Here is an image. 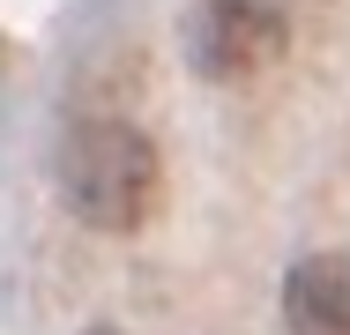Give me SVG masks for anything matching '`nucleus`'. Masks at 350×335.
<instances>
[{"instance_id": "obj_4", "label": "nucleus", "mask_w": 350, "mask_h": 335, "mask_svg": "<svg viewBox=\"0 0 350 335\" xmlns=\"http://www.w3.org/2000/svg\"><path fill=\"white\" fill-rule=\"evenodd\" d=\"M90 335H120V328H90Z\"/></svg>"}, {"instance_id": "obj_3", "label": "nucleus", "mask_w": 350, "mask_h": 335, "mask_svg": "<svg viewBox=\"0 0 350 335\" xmlns=\"http://www.w3.org/2000/svg\"><path fill=\"white\" fill-rule=\"evenodd\" d=\"M283 328L291 335H350V254H306L283 276Z\"/></svg>"}, {"instance_id": "obj_1", "label": "nucleus", "mask_w": 350, "mask_h": 335, "mask_svg": "<svg viewBox=\"0 0 350 335\" xmlns=\"http://www.w3.org/2000/svg\"><path fill=\"white\" fill-rule=\"evenodd\" d=\"M53 179H60V201L90 231H112V239L142 231L164 209V157L135 120H75L60 134Z\"/></svg>"}, {"instance_id": "obj_2", "label": "nucleus", "mask_w": 350, "mask_h": 335, "mask_svg": "<svg viewBox=\"0 0 350 335\" xmlns=\"http://www.w3.org/2000/svg\"><path fill=\"white\" fill-rule=\"evenodd\" d=\"M179 45L202 82H254L283 60L291 23L276 0H194L179 23Z\"/></svg>"}]
</instances>
